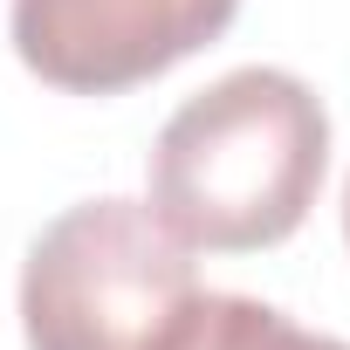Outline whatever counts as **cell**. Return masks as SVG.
Returning a JSON list of instances; mask_svg holds the SVG:
<instances>
[{
  "mask_svg": "<svg viewBox=\"0 0 350 350\" xmlns=\"http://www.w3.org/2000/svg\"><path fill=\"white\" fill-rule=\"evenodd\" d=\"M329 172V110L288 69H234L186 96L151 144V213L206 254L288 241Z\"/></svg>",
  "mask_w": 350,
  "mask_h": 350,
  "instance_id": "obj_1",
  "label": "cell"
},
{
  "mask_svg": "<svg viewBox=\"0 0 350 350\" xmlns=\"http://www.w3.org/2000/svg\"><path fill=\"white\" fill-rule=\"evenodd\" d=\"M193 295V247L151 200H83L28 247L21 336L28 350H165Z\"/></svg>",
  "mask_w": 350,
  "mask_h": 350,
  "instance_id": "obj_2",
  "label": "cell"
},
{
  "mask_svg": "<svg viewBox=\"0 0 350 350\" xmlns=\"http://www.w3.org/2000/svg\"><path fill=\"white\" fill-rule=\"evenodd\" d=\"M241 0H14L8 35L28 76L69 96H124L227 35Z\"/></svg>",
  "mask_w": 350,
  "mask_h": 350,
  "instance_id": "obj_3",
  "label": "cell"
},
{
  "mask_svg": "<svg viewBox=\"0 0 350 350\" xmlns=\"http://www.w3.org/2000/svg\"><path fill=\"white\" fill-rule=\"evenodd\" d=\"M165 350H350V343L288 323L275 302L227 295V288H200L193 309L179 316V329L165 336Z\"/></svg>",
  "mask_w": 350,
  "mask_h": 350,
  "instance_id": "obj_4",
  "label": "cell"
},
{
  "mask_svg": "<svg viewBox=\"0 0 350 350\" xmlns=\"http://www.w3.org/2000/svg\"><path fill=\"white\" fill-rule=\"evenodd\" d=\"M343 241H350V186H343Z\"/></svg>",
  "mask_w": 350,
  "mask_h": 350,
  "instance_id": "obj_5",
  "label": "cell"
}]
</instances>
